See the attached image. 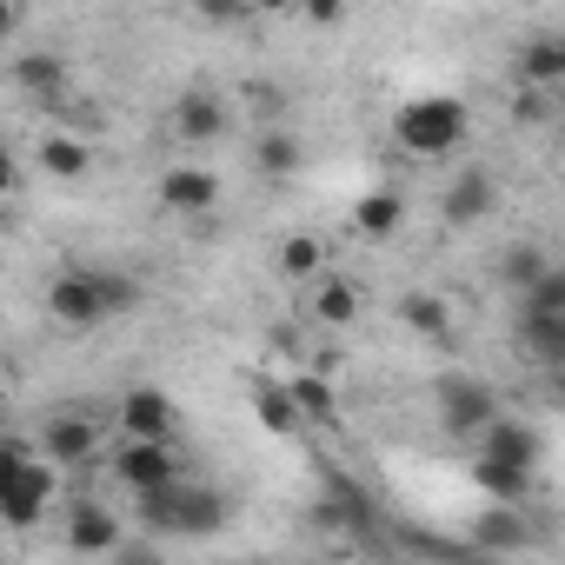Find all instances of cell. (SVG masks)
Returning a JSON list of instances; mask_svg holds the SVG:
<instances>
[{"label":"cell","instance_id":"1","mask_svg":"<svg viewBox=\"0 0 565 565\" xmlns=\"http://www.w3.org/2000/svg\"><path fill=\"white\" fill-rule=\"evenodd\" d=\"M47 505H54V459H34L28 439H8V452H0V512H8V525L28 532Z\"/></svg>","mask_w":565,"mask_h":565},{"label":"cell","instance_id":"2","mask_svg":"<svg viewBox=\"0 0 565 565\" xmlns=\"http://www.w3.org/2000/svg\"><path fill=\"white\" fill-rule=\"evenodd\" d=\"M393 134H399V147H406V153L439 160V153H452V147L466 140V107H459V100H446V94L406 100V107H399V120H393Z\"/></svg>","mask_w":565,"mask_h":565},{"label":"cell","instance_id":"3","mask_svg":"<svg viewBox=\"0 0 565 565\" xmlns=\"http://www.w3.org/2000/svg\"><path fill=\"white\" fill-rule=\"evenodd\" d=\"M433 399H439V426H446L452 439H479V433L499 419L492 386H486V380H472V373H446V380L433 386Z\"/></svg>","mask_w":565,"mask_h":565},{"label":"cell","instance_id":"4","mask_svg":"<svg viewBox=\"0 0 565 565\" xmlns=\"http://www.w3.org/2000/svg\"><path fill=\"white\" fill-rule=\"evenodd\" d=\"M512 340H519V360L525 366H565V313H552V307H519V327H512Z\"/></svg>","mask_w":565,"mask_h":565},{"label":"cell","instance_id":"5","mask_svg":"<svg viewBox=\"0 0 565 565\" xmlns=\"http://www.w3.org/2000/svg\"><path fill=\"white\" fill-rule=\"evenodd\" d=\"M114 472H120L134 492H153V486H173V479H180V459H173L167 439H127V446L114 452Z\"/></svg>","mask_w":565,"mask_h":565},{"label":"cell","instance_id":"6","mask_svg":"<svg viewBox=\"0 0 565 565\" xmlns=\"http://www.w3.org/2000/svg\"><path fill=\"white\" fill-rule=\"evenodd\" d=\"M47 307L61 327H94L107 320V294H100V273H61L47 287Z\"/></svg>","mask_w":565,"mask_h":565},{"label":"cell","instance_id":"7","mask_svg":"<svg viewBox=\"0 0 565 565\" xmlns=\"http://www.w3.org/2000/svg\"><path fill=\"white\" fill-rule=\"evenodd\" d=\"M492 200H499V186H492V173L486 167H466L452 186H446V200H439V213H446V226H479L486 213H492Z\"/></svg>","mask_w":565,"mask_h":565},{"label":"cell","instance_id":"8","mask_svg":"<svg viewBox=\"0 0 565 565\" xmlns=\"http://www.w3.org/2000/svg\"><path fill=\"white\" fill-rule=\"evenodd\" d=\"M173 127H180V140H186V147H213V140H226L233 114H226V100H220V94H186V100H180V114H173Z\"/></svg>","mask_w":565,"mask_h":565},{"label":"cell","instance_id":"9","mask_svg":"<svg viewBox=\"0 0 565 565\" xmlns=\"http://www.w3.org/2000/svg\"><path fill=\"white\" fill-rule=\"evenodd\" d=\"M120 426H127L134 439H167V433H173V399H167L160 386H134V393L120 399Z\"/></svg>","mask_w":565,"mask_h":565},{"label":"cell","instance_id":"10","mask_svg":"<svg viewBox=\"0 0 565 565\" xmlns=\"http://www.w3.org/2000/svg\"><path fill=\"white\" fill-rule=\"evenodd\" d=\"M41 452L54 459V466H87L94 452H100V433H94V419H47V433H41Z\"/></svg>","mask_w":565,"mask_h":565},{"label":"cell","instance_id":"11","mask_svg":"<svg viewBox=\"0 0 565 565\" xmlns=\"http://www.w3.org/2000/svg\"><path fill=\"white\" fill-rule=\"evenodd\" d=\"M213 200H220V180L213 173H200V167L160 173V206H173V213H213Z\"/></svg>","mask_w":565,"mask_h":565},{"label":"cell","instance_id":"12","mask_svg":"<svg viewBox=\"0 0 565 565\" xmlns=\"http://www.w3.org/2000/svg\"><path fill=\"white\" fill-rule=\"evenodd\" d=\"M472 486H479L486 499H499V505H519V499L532 492V466H512V459L479 452V459H472Z\"/></svg>","mask_w":565,"mask_h":565},{"label":"cell","instance_id":"13","mask_svg":"<svg viewBox=\"0 0 565 565\" xmlns=\"http://www.w3.org/2000/svg\"><path fill=\"white\" fill-rule=\"evenodd\" d=\"M67 552H120V519L100 505H74L67 512Z\"/></svg>","mask_w":565,"mask_h":565},{"label":"cell","instance_id":"14","mask_svg":"<svg viewBox=\"0 0 565 565\" xmlns=\"http://www.w3.org/2000/svg\"><path fill=\"white\" fill-rule=\"evenodd\" d=\"M253 419L266 426V433H300V399H294V386H273V380H259L253 386Z\"/></svg>","mask_w":565,"mask_h":565},{"label":"cell","instance_id":"15","mask_svg":"<svg viewBox=\"0 0 565 565\" xmlns=\"http://www.w3.org/2000/svg\"><path fill=\"white\" fill-rule=\"evenodd\" d=\"M479 452L512 459V466H532V459H539V433H532V426H519V419H492V426L479 433Z\"/></svg>","mask_w":565,"mask_h":565},{"label":"cell","instance_id":"16","mask_svg":"<svg viewBox=\"0 0 565 565\" xmlns=\"http://www.w3.org/2000/svg\"><path fill=\"white\" fill-rule=\"evenodd\" d=\"M14 87H28L34 100H61V94H67V61H54V54H21V61H14Z\"/></svg>","mask_w":565,"mask_h":565},{"label":"cell","instance_id":"17","mask_svg":"<svg viewBox=\"0 0 565 565\" xmlns=\"http://www.w3.org/2000/svg\"><path fill=\"white\" fill-rule=\"evenodd\" d=\"M519 74L532 81V87H565V34H545V41H532L525 54H519Z\"/></svg>","mask_w":565,"mask_h":565},{"label":"cell","instance_id":"18","mask_svg":"<svg viewBox=\"0 0 565 565\" xmlns=\"http://www.w3.org/2000/svg\"><path fill=\"white\" fill-rule=\"evenodd\" d=\"M226 519V499L220 492H200V486H180V539H200V532H220Z\"/></svg>","mask_w":565,"mask_h":565},{"label":"cell","instance_id":"19","mask_svg":"<svg viewBox=\"0 0 565 565\" xmlns=\"http://www.w3.org/2000/svg\"><path fill=\"white\" fill-rule=\"evenodd\" d=\"M399 220H406L399 193H366V200L353 206V226H360L366 239H386V233H399Z\"/></svg>","mask_w":565,"mask_h":565},{"label":"cell","instance_id":"20","mask_svg":"<svg viewBox=\"0 0 565 565\" xmlns=\"http://www.w3.org/2000/svg\"><path fill=\"white\" fill-rule=\"evenodd\" d=\"M399 320H406L413 333H426V340H446V327H452V313H446L439 294H406V300H399Z\"/></svg>","mask_w":565,"mask_h":565},{"label":"cell","instance_id":"21","mask_svg":"<svg viewBox=\"0 0 565 565\" xmlns=\"http://www.w3.org/2000/svg\"><path fill=\"white\" fill-rule=\"evenodd\" d=\"M313 313H320L327 327H347V320L360 313V294L347 287V279H333V273H320V287H313Z\"/></svg>","mask_w":565,"mask_h":565},{"label":"cell","instance_id":"22","mask_svg":"<svg viewBox=\"0 0 565 565\" xmlns=\"http://www.w3.org/2000/svg\"><path fill=\"white\" fill-rule=\"evenodd\" d=\"M41 173H54V180H81V173H87V147L67 140V134H47V140H41Z\"/></svg>","mask_w":565,"mask_h":565},{"label":"cell","instance_id":"23","mask_svg":"<svg viewBox=\"0 0 565 565\" xmlns=\"http://www.w3.org/2000/svg\"><path fill=\"white\" fill-rule=\"evenodd\" d=\"M253 167L273 173V180L294 173V167H300V140H294V134H259V140H253Z\"/></svg>","mask_w":565,"mask_h":565},{"label":"cell","instance_id":"24","mask_svg":"<svg viewBox=\"0 0 565 565\" xmlns=\"http://www.w3.org/2000/svg\"><path fill=\"white\" fill-rule=\"evenodd\" d=\"M472 545H479V552H512V545H525V525H519L512 512H486V519L472 525Z\"/></svg>","mask_w":565,"mask_h":565},{"label":"cell","instance_id":"25","mask_svg":"<svg viewBox=\"0 0 565 565\" xmlns=\"http://www.w3.org/2000/svg\"><path fill=\"white\" fill-rule=\"evenodd\" d=\"M539 273H545V253H539V246H505V259H499V279H505L512 294H525Z\"/></svg>","mask_w":565,"mask_h":565},{"label":"cell","instance_id":"26","mask_svg":"<svg viewBox=\"0 0 565 565\" xmlns=\"http://www.w3.org/2000/svg\"><path fill=\"white\" fill-rule=\"evenodd\" d=\"M294 399H300V413H307V419H333V413H340V399H333V386H327L320 373L294 380Z\"/></svg>","mask_w":565,"mask_h":565},{"label":"cell","instance_id":"27","mask_svg":"<svg viewBox=\"0 0 565 565\" xmlns=\"http://www.w3.org/2000/svg\"><path fill=\"white\" fill-rule=\"evenodd\" d=\"M279 266H287L294 279H320V239H307V233H294L287 246H279Z\"/></svg>","mask_w":565,"mask_h":565},{"label":"cell","instance_id":"28","mask_svg":"<svg viewBox=\"0 0 565 565\" xmlns=\"http://www.w3.org/2000/svg\"><path fill=\"white\" fill-rule=\"evenodd\" d=\"M545 114H552V87H532V81L512 87V120H519V127H539Z\"/></svg>","mask_w":565,"mask_h":565},{"label":"cell","instance_id":"29","mask_svg":"<svg viewBox=\"0 0 565 565\" xmlns=\"http://www.w3.org/2000/svg\"><path fill=\"white\" fill-rule=\"evenodd\" d=\"M519 300H532V307H552V313H565V273H558V266H545V273L532 279V287H525Z\"/></svg>","mask_w":565,"mask_h":565},{"label":"cell","instance_id":"30","mask_svg":"<svg viewBox=\"0 0 565 565\" xmlns=\"http://www.w3.org/2000/svg\"><path fill=\"white\" fill-rule=\"evenodd\" d=\"M100 294H107V313H134L140 307V287L127 273H100Z\"/></svg>","mask_w":565,"mask_h":565},{"label":"cell","instance_id":"31","mask_svg":"<svg viewBox=\"0 0 565 565\" xmlns=\"http://www.w3.org/2000/svg\"><path fill=\"white\" fill-rule=\"evenodd\" d=\"M246 8H253V0H200V14H206V21H239Z\"/></svg>","mask_w":565,"mask_h":565},{"label":"cell","instance_id":"32","mask_svg":"<svg viewBox=\"0 0 565 565\" xmlns=\"http://www.w3.org/2000/svg\"><path fill=\"white\" fill-rule=\"evenodd\" d=\"M300 8H307V14H313L320 28H333V21L347 14V0H300Z\"/></svg>","mask_w":565,"mask_h":565},{"label":"cell","instance_id":"33","mask_svg":"<svg viewBox=\"0 0 565 565\" xmlns=\"http://www.w3.org/2000/svg\"><path fill=\"white\" fill-rule=\"evenodd\" d=\"M246 100H253L259 114H273V107H279V94H273V81H253V94H246Z\"/></svg>","mask_w":565,"mask_h":565},{"label":"cell","instance_id":"34","mask_svg":"<svg viewBox=\"0 0 565 565\" xmlns=\"http://www.w3.org/2000/svg\"><path fill=\"white\" fill-rule=\"evenodd\" d=\"M552 406H558V413H565V366H558V373H552Z\"/></svg>","mask_w":565,"mask_h":565},{"label":"cell","instance_id":"35","mask_svg":"<svg viewBox=\"0 0 565 565\" xmlns=\"http://www.w3.org/2000/svg\"><path fill=\"white\" fill-rule=\"evenodd\" d=\"M253 8H266V14H279V8H294V0H253Z\"/></svg>","mask_w":565,"mask_h":565},{"label":"cell","instance_id":"36","mask_svg":"<svg viewBox=\"0 0 565 565\" xmlns=\"http://www.w3.org/2000/svg\"><path fill=\"white\" fill-rule=\"evenodd\" d=\"M558 147H565V134H558Z\"/></svg>","mask_w":565,"mask_h":565}]
</instances>
